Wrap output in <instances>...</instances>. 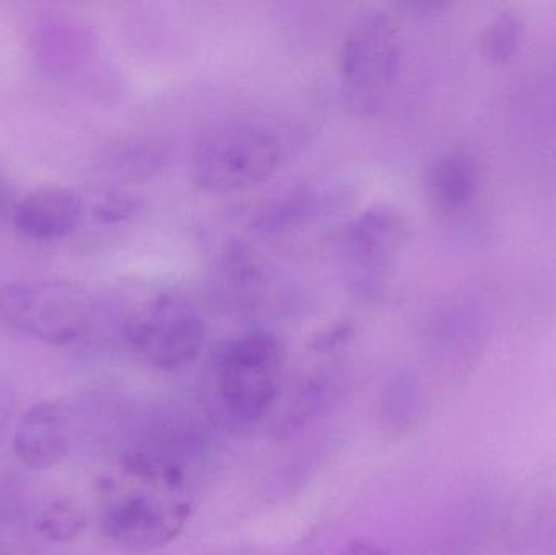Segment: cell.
Masks as SVG:
<instances>
[{
    "instance_id": "cell-9",
    "label": "cell",
    "mask_w": 556,
    "mask_h": 555,
    "mask_svg": "<svg viewBox=\"0 0 556 555\" xmlns=\"http://www.w3.org/2000/svg\"><path fill=\"white\" fill-rule=\"evenodd\" d=\"M84 215L80 195L61 186H42L13 205V227L39 243L64 240L74 234Z\"/></svg>"
},
{
    "instance_id": "cell-8",
    "label": "cell",
    "mask_w": 556,
    "mask_h": 555,
    "mask_svg": "<svg viewBox=\"0 0 556 555\" xmlns=\"http://www.w3.org/2000/svg\"><path fill=\"white\" fill-rule=\"evenodd\" d=\"M13 455L29 471H48L67 458L71 409L64 401H41L29 407L13 433Z\"/></svg>"
},
{
    "instance_id": "cell-15",
    "label": "cell",
    "mask_w": 556,
    "mask_h": 555,
    "mask_svg": "<svg viewBox=\"0 0 556 555\" xmlns=\"http://www.w3.org/2000/svg\"><path fill=\"white\" fill-rule=\"evenodd\" d=\"M10 199V189L7 186V182L3 181L2 176H0V215L5 212L7 205H9Z\"/></svg>"
},
{
    "instance_id": "cell-1",
    "label": "cell",
    "mask_w": 556,
    "mask_h": 555,
    "mask_svg": "<svg viewBox=\"0 0 556 555\" xmlns=\"http://www.w3.org/2000/svg\"><path fill=\"white\" fill-rule=\"evenodd\" d=\"M124 469L137 485L108 504L101 517L104 537L134 553L173 543L192 512L185 472L176 463L147 453L127 456Z\"/></svg>"
},
{
    "instance_id": "cell-12",
    "label": "cell",
    "mask_w": 556,
    "mask_h": 555,
    "mask_svg": "<svg viewBox=\"0 0 556 555\" xmlns=\"http://www.w3.org/2000/svg\"><path fill=\"white\" fill-rule=\"evenodd\" d=\"M136 199L127 194H108L103 195L94 204L93 217L100 224L117 225L130 220L137 212Z\"/></svg>"
},
{
    "instance_id": "cell-4",
    "label": "cell",
    "mask_w": 556,
    "mask_h": 555,
    "mask_svg": "<svg viewBox=\"0 0 556 555\" xmlns=\"http://www.w3.org/2000/svg\"><path fill=\"white\" fill-rule=\"evenodd\" d=\"M205 338L201 312L178 290L152 293L124 323V339L132 354L156 370L188 367L201 354Z\"/></svg>"
},
{
    "instance_id": "cell-13",
    "label": "cell",
    "mask_w": 556,
    "mask_h": 555,
    "mask_svg": "<svg viewBox=\"0 0 556 555\" xmlns=\"http://www.w3.org/2000/svg\"><path fill=\"white\" fill-rule=\"evenodd\" d=\"M337 555H389L378 544L372 541L355 540L346 544Z\"/></svg>"
},
{
    "instance_id": "cell-10",
    "label": "cell",
    "mask_w": 556,
    "mask_h": 555,
    "mask_svg": "<svg viewBox=\"0 0 556 555\" xmlns=\"http://www.w3.org/2000/svg\"><path fill=\"white\" fill-rule=\"evenodd\" d=\"M476 188V166L460 153L440 156L428 168L427 192L440 211H459L470 201Z\"/></svg>"
},
{
    "instance_id": "cell-2",
    "label": "cell",
    "mask_w": 556,
    "mask_h": 555,
    "mask_svg": "<svg viewBox=\"0 0 556 555\" xmlns=\"http://www.w3.org/2000/svg\"><path fill=\"white\" fill-rule=\"evenodd\" d=\"M285 349L269 331H247L225 341L205 377L208 413L230 429L261 422L276 406L283 380Z\"/></svg>"
},
{
    "instance_id": "cell-6",
    "label": "cell",
    "mask_w": 556,
    "mask_h": 555,
    "mask_svg": "<svg viewBox=\"0 0 556 555\" xmlns=\"http://www.w3.org/2000/svg\"><path fill=\"white\" fill-rule=\"evenodd\" d=\"M401 65V29L388 12H368L353 22L340 49V77L353 103H378L391 90Z\"/></svg>"
},
{
    "instance_id": "cell-14",
    "label": "cell",
    "mask_w": 556,
    "mask_h": 555,
    "mask_svg": "<svg viewBox=\"0 0 556 555\" xmlns=\"http://www.w3.org/2000/svg\"><path fill=\"white\" fill-rule=\"evenodd\" d=\"M10 406L7 404V398L0 394V437L3 436L7 429V422H9Z\"/></svg>"
},
{
    "instance_id": "cell-5",
    "label": "cell",
    "mask_w": 556,
    "mask_h": 555,
    "mask_svg": "<svg viewBox=\"0 0 556 555\" xmlns=\"http://www.w3.org/2000/svg\"><path fill=\"white\" fill-rule=\"evenodd\" d=\"M90 316V297L74 283L18 280L0 287V319L46 344L77 341L87 331Z\"/></svg>"
},
{
    "instance_id": "cell-3",
    "label": "cell",
    "mask_w": 556,
    "mask_h": 555,
    "mask_svg": "<svg viewBox=\"0 0 556 555\" xmlns=\"http://www.w3.org/2000/svg\"><path fill=\"white\" fill-rule=\"evenodd\" d=\"M287 159L283 139L263 123L225 124L195 149L192 178L202 192L238 194L269 181Z\"/></svg>"
},
{
    "instance_id": "cell-7",
    "label": "cell",
    "mask_w": 556,
    "mask_h": 555,
    "mask_svg": "<svg viewBox=\"0 0 556 555\" xmlns=\"http://www.w3.org/2000/svg\"><path fill=\"white\" fill-rule=\"evenodd\" d=\"M408 237L407 218L394 205H371L349 225L343 256L350 287L359 297H378L388 287Z\"/></svg>"
},
{
    "instance_id": "cell-11",
    "label": "cell",
    "mask_w": 556,
    "mask_h": 555,
    "mask_svg": "<svg viewBox=\"0 0 556 555\" xmlns=\"http://www.w3.org/2000/svg\"><path fill=\"white\" fill-rule=\"evenodd\" d=\"M87 517L80 505L72 501H54L46 505L35 520L39 537L49 543H72L84 533Z\"/></svg>"
}]
</instances>
